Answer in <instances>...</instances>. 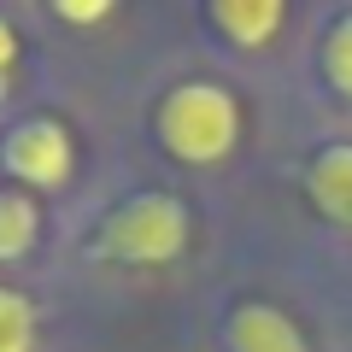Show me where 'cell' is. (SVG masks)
Segmentation results:
<instances>
[{
    "label": "cell",
    "mask_w": 352,
    "mask_h": 352,
    "mask_svg": "<svg viewBox=\"0 0 352 352\" xmlns=\"http://www.w3.org/2000/svg\"><path fill=\"white\" fill-rule=\"evenodd\" d=\"M241 100L235 88L212 82V76H182L159 94L153 106V141L164 147V159L206 170V164H223L241 147Z\"/></svg>",
    "instance_id": "1"
},
{
    "label": "cell",
    "mask_w": 352,
    "mask_h": 352,
    "mask_svg": "<svg viewBox=\"0 0 352 352\" xmlns=\"http://www.w3.org/2000/svg\"><path fill=\"white\" fill-rule=\"evenodd\" d=\"M188 235H194L188 206L176 200V194H164V188H141V194L118 200L100 217L88 252L100 264H124V270H159V264L182 258Z\"/></svg>",
    "instance_id": "2"
},
{
    "label": "cell",
    "mask_w": 352,
    "mask_h": 352,
    "mask_svg": "<svg viewBox=\"0 0 352 352\" xmlns=\"http://www.w3.org/2000/svg\"><path fill=\"white\" fill-rule=\"evenodd\" d=\"M0 176L24 194H53L76 176V135L65 118L30 112L0 129Z\"/></svg>",
    "instance_id": "3"
},
{
    "label": "cell",
    "mask_w": 352,
    "mask_h": 352,
    "mask_svg": "<svg viewBox=\"0 0 352 352\" xmlns=\"http://www.w3.org/2000/svg\"><path fill=\"white\" fill-rule=\"evenodd\" d=\"M206 30L235 53H264L288 30V6L282 0H212L206 6Z\"/></svg>",
    "instance_id": "4"
},
{
    "label": "cell",
    "mask_w": 352,
    "mask_h": 352,
    "mask_svg": "<svg viewBox=\"0 0 352 352\" xmlns=\"http://www.w3.org/2000/svg\"><path fill=\"white\" fill-rule=\"evenodd\" d=\"M223 346H229V352H311V340L300 335V323H294L282 305L247 300V305H235V311H229Z\"/></svg>",
    "instance_id": "5"
},
{
    "label": "cell",
    "mask_w": 352,
    "mask_h": 352,
    "mask_svg": "<svg viewBox=\"0 0 352 352\" xmlns=\"http://www.w3.org/2000/svg\"><path fill=\"white\" fill-rule=\"evenodd\" d=\"M305 194L335 229L352 235V141H329L305 164Z\"/></svg>",
    "instance_id": "6"
},
{
    "label": "cell",
    "mask_w": 352,
    "mask_h": 352,
    "mask_svg": "<svg viewBox=\"0 0 352 352\" xmlns=\"http://www.w3.org/2000/svg\"><path fill=\"white\" fill-rule=\"evenodd\" d=\"M41 241V200L24 188H0V264L30 258Z\"/></svg>",
    "instance_id": "7"
},
{
    "label": "cell",
    "mask_w": 352,
    "mask_h": 352,
    "mask_svg": "<svg viewBox=\"0 0 352 352\" xmlns=\"http://www.w3.org/2000/svg\"><path fill=\"white\" fill-rule=\"evenodd\" d=\"M317 59H323V82L352 106V12H340L335 24L323 30V47H317Z\"/></svg>",
    "instance_id": "8"
},
{
    "label": "cell",
    "mask_w": 352,
    "mask_h": 352,
    "mask_svg": "<svg viewBox=\"0 0 352 352\" xmlns=\"http://www.w3.org/2000/svg\"><path fill=\"white\" fill-rule=\"evenodd\" d=\"M0 352H36V305L0 282Z\"/></svg>",
    "instance_id": "9"
},
{
    "label": "cell",
    "mask_w": 352,
    "mask_h": 352,
    "mask_svg": "<svg viewBox=\"0 0 352 352\" xmlns=\"http://www.w3.org/2000/svg\"><path fill=\"white\" fill-rule=\"evenodd\" d=\"M53 18H59V24H106L112 6H106V0H59Z\"/></svg>",
    "instance_id": "10"
},
{
    "label": "cell",
    "mask_w": 352,
    "mask_h": 352,
    "mask_svg": "<svg viewBox=\"0 0 352 352\" xmlns=\"http://www.w3.org/2000/svg\"><path fill=\"white\" fill-rule=\"evenodd\" d=\"M18 53H24V41H18L12 18L0 12V94H6V82H12V71H18Z\"/></svg>",
    "instance_id": "11"
}]
</instances>
